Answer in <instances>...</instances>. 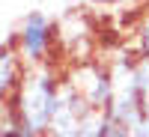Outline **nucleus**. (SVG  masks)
<instances>
[{"instance_id": "8", "label": "nucleus", "mask_w": 149, "mask_h": 137, "mask_svg": "<svg viewBox=\"0 0 149 137\" xmlns=\"http://www.w3.org/2000/svg\"><path fill=\"white\" fill-rule=\"evenodd\" d=\"M90 6H116V3H122V0H86Z\"/></svg>"}, {"instance_id": "7", "label": "nucleus", "mask_w": 149, "mask_h": 137, "mask_svg": "<svg viewBox=\"0 0 149 137\" xmlns=\"http://www.w3.org/2000/svg\"><path fill=\"white\" fill-rule=\"evenodd\" d=\"M134 57L149 60V12L140 18L137 27H134Z\"/></svg>"}, {"instance_id": "5", "label": "nucleus", "mask_w": 149, "mask_h": 137, "mask_svg": "<svg viewBox=\"0 0 149 137\" xmlns=\"http://www.w3.org/2000/svg\"><path fill=\"white\" fill-rule=\"evenodd\" d=\"M24 72H27V66H24V60L18 57L15 45L0 42V104H6V102L15 98L18 86L24 81Z\"/></svg>"}, {"instance_id": "2", "label": "nucleus", "mask_w": 149, "mask_h": 137, "mask_svg": "<svg viewBox=\"0 0 149 137\" xmlns=\"http://www.w3.org/2000/svg\"><path fill=\"white\" fill-rule=\"evenodd\" d=\"M12 45H15L18 57L24 60V66L54 63V57L60 54L57 51V21H51L45 12L33 9L30 15L21 21Z\"/></svg>"}, {"instance_id": "4", "label": "nucleus", "mask_w": 149, "mask_h": 137, "mask_svg": "<svg viewBox=\"0 0 149 137\" xmlns=\"http://www.w3.org/2000/svg\"><path fill=\"white\" fill-rule=\"evenodd\" d=\"M57 51L69 63L95 60V24L86 12L72 9L57 21Z\"/></svg>"}, {"instance_id": "3", "label": "nucleus", "mask_w": 149, "mask_h": 137, "mask_svg": "<svg viewBox=\"0 0 149 137\" xmlns=\"http://www.w3.org/2000/svg\"><path fill=\"white\" fill-rule=\"evenodd\" d=\"M63 81L81 95V102L90 110H107L110 95H113V83H110V72L104 60H86V63H72L63 72Z\"/></svg>"}, {"instance_id": "6", "label": "nucleus", "mask_w": 149, "mask_h": 137, "mask_svg": "<svg viewBox=\"0 0 149 137\" xmlns=\"http://www.w3.org/2000/svg\"><path fill=\"white\" fill-rule=\"evenodd\" d=\"M137 92H140V110L149 119V60L137 57Z\"/></svg>"}, {"instance_id": "10", "label": "nucleus", "mask_w": 149, "mask_h": 137, "mask_svg": "<svg viewBox=\"0 0 149 137\" xmlns=\"http://www.w3.org/2000/svg\"><path fill=\"white\" fill-rule=\"evenodd\" d=\"M0 137H9V134H6V131H3V128H0Z\"/></svg>"}, {"instance_id": "1", "label": "nucleus", "mask_w": 149, "mask_h": 137, "mask_svg": "<svg viewBox=\"0 0 149 137\" xmlns=\"http://www.w3.org/2000/svg\"><path fill=\"white\" fill-rule=\"evenodd\" d=\"M60 90H63V72L57 69V63L27 66L24 81L18 86L15 98H12V104L18 110V119L27 131L39 134V137L48 131L57 98H60Z\"/></svg>"}, {"instance_id": "9", "label": "nucleus", "mask_w": 149, "mask_h": 137, "mask_svg": "<svg viewBox=\"0 0 149 137\" xmlns=\"http://www.w3.org/2000/svg\"><path fill=\"white\" fill-rule=\"evenodd\" d=\"M9 137H39V134H33V131H27V128L21 125V128H15V131H12Z\"/></svg>"}]
</instances>
